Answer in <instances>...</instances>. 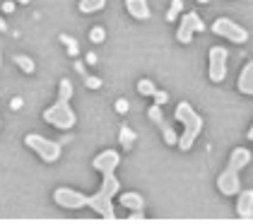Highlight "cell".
I'll return each instance as SVG.
<instances>
[{
  "instance_id": "6da1fadb",
  "label": "cell",
  "mask_w": 253,
  "mask_h": 224,
  "mask_svg": "<svg viewBox=\"0 0 253 224\" xmlns=\"http://www.w3.org/2000/svg\"><path fill=\"white\" fill-rule=\"evenodd\" d=\"M118 179L114 174H104V181H101V188H99L94 195H82L73 188H56L53 190V200L56 205L65 207V210H78V207H92L99 217L104 220H116L114 215V195H118Z\"/></svg>"
},
{
  "instance_id": "7a4b0ae2",
  "label": "cell",
  "mask_w": 253,
  "mask_h": 224,
  "mask_svg": "<svg viewBox=\"0 0 253 224\" xmlns=\"http://www.w3.org/2000/svg\"><path fill=\"white\" fill-rule=\"evenodd\" d=\"M70 96H73V82L70 80H60V87H58V99L53 106H48L43 111V121L58 131H70L75 126V111L70 109Z\"/></svg>"
},
{
  "instance_id": "3957f363",
  "label": "cell",
  "mask_w": 253,
  "mask_h": 224,
  "mask_svg": "<svg viewBox=\"0 0 253 224\" xmlns=\"http://www.w3.org/2000/svg\"><path fill=\"white\" fill-rule=\"evenodd\" d=\"M251 162V152L246 147H236L229 157V164L227 169L217 176V188L222 195H236L241 190V179H239V171Z\"/></svg>"
},
{
  "instance_id": "277c9868",
  "label": "cell",
  "mask_w": 253,
  "mask_h": 224,
  "mask_svg": "<svg viewBox=\"0 0 253 224\" xmlns=\"http://www.w3.org/2000/svg\"><path fill=\"white\" fill-rule=\"evenodd\" d=\"M174 118L183 126V135L178 137V149L188 152V149L193 147L195 137L203 133V118H200V113L195 111L188 101H181V104L176 106Z\"/></svg>"
},
{
  "instance_id": "5b68a950",
  "label": "cell",
  "mask_w": 253,
  "mask_h": 224,
  "mask_svg": "<svg viewBox=\"0 0 253 224\" xmlns=\"http://www.w3.org/2000/svg\"><path fill=\"white\" fill-rule=\"evenodd\" d=\"M24 145L29 149H34L37 154H39L43 162H56L60 157V142H56V140H48V137H43V135H39V133H29L27 137H24Z\"/></svg>"
},
{
  "instance_id": "8992f818",
  "label": "cell",
  "mask_w": 253,
  "mask_h": 224,
  "mask_svg": "<svg viewBox=\"0 0 253 224\" xmlns=\"http://www.w3.org/2000/svg\"><path fill=\"white\" fill-rule=\"evenodd\" d=\"M212 32H214V37H222V39H227V41H234V44H246L249 41V32L229 17L217 19L212 24Z\"/></svg>"
},
{
  "instance_id": "52a82bcc",
  "label": "cell",
  "mask_w": 253,
  "mask_h": 224,
  "mask_svg": "<svg viewBox=\"0 0 253 224\" xmlns=\"http://www.w3.org/2000/svg\"><path fill=\"white\" fill-rule=\"evenodd\" d=\"M205 29V24H203V19L198 12H186L181 22H178V29H176V41H181V44H191V39H193L195 32H203Z\"/></svg>"
},
{
  "instance_id": "ba28073f",
  "label": "cell",
  "mask_w": 253,
  "mask_h": 224,
  "mask_svg": "<svg viewBox=\"0 0 253 224\" xmlns=\"http://www.w3.org/2000/svg\"><path fill=\"white\" fill-rule=\"evenodd\" d=\"M210 80L212 82H222L224 77H227V48L224 46H212L210 48Z\"/></svg>"
},
{
  "instance_id": "9c48e42d",
  "label": "cell",
  "mask_w": 253,
  "mask_h": 224,
  "mask_svg": "<svg viewBox=\"0 0 253 224\" xmlns=\"http://www.w3.org/2000/svg\"><path fill=\"white\" fill-rule=\"evenodd\" d=\"M118 164H121V154L116 149H104L101 154H97L92 159V167L97 171H101V174H116Z\"/></svg>"
},
{
  "instance_id": "30bf717a",
  "label": "cell",
  "mask_w": 253,
  "mask_h": 224,
  "mask_svg": "<svg viewBox=\"0 0 253 224\" xmlns=\"http://www.w3.org/2000/svg\"><path fill=\"white\" fill-rule=\"evenodd\" d=\"M236 215L241 220H251L253 217V188L236 193Z\"/></svg>"
},
{
  "instance_id": "8fae6325",
  "label": "cell",
  "mask_w": 253,
  "mask_h": 224,
  "mask_svg": "<svg viewBox=\"0 0 253 224\" xmlns=\"http://www.w3.org/2000/svg\"><path fill=\"white\" fill-rule=\"evenodd\" d=\"M126 10H128V15L135 17L137 22H145V19H150V15H152L147 0H126Z\"/></svg>"
},
{
  "instance_id": "7c38bea8",
  "label": "cell",
  "mask_w": 253,
  "mask_h": 224,
  "mask_svg": "<svg viewBox=\"0 0 253 224\" xmlns=\"http://www.w3.org/2000/svg\"><path fill=\"white\" fill-rule=\"evenodd\" d=\"M239 92L251 94L253 96V60H249V63L244 65L241 75H239Z\"/></svg>"
},
{
  "instance_id": "4fadbf2b",
  "label": "cell",
  "mask_w": 253,
  "mask_h": 224,
  "mask_svg": "<svg viewBox=\"0 0 253 224\" xmlns=\"http://www.w3.org/2000/svg\"><path fill=\"white\" fill-rule=\"evenodd\" d=\"M118 203H121L123 207H128V210H142V207H145L142 195H140V193H135V190H128V193L118 195Z\"/></svg>"
},
{
  "instance_id": "5bb4252c",
  "label": "cell",
  "mask_w": 253,
  "mask_h": 224,
  "mask_svg": "<svg viewBox=\"0 0 253 224\" xmlns=\"http://www.w3.org/2000/svg\"><path fill=\"white\" fill-rule=\"evenodd\" d=\"M104 5H106V0H80V12L92 15V12L104 10Z\"/></svg>"
},
{
  "instance_id": "9a60e30c",
  "label": "cell",
  "mask_w": 253,
  "mask_h": 224,
  "mask_svg": "<svg viewBox=\"0 0 253 224\" xmlns=\"http://www.w3.org/2000/svg\"><path fill=\"white\" fill-rule=\"evenodd\" d=\"M118 140H121V145H123L126 149H130V147H133V142H135V133L130 131L128 126H123V128H121V133H118Z\"/></svg>"
},
{
  "instance_id": "2e32d148",
  "label": "cell",
  "mask_w": 253,
  "mask_h": 224,
  "mask_svg": "<svg viewBox=\"0 0 253 224\" xmlns=\"http://www.w3.org/2000/svg\"><path fill=\"white\" fill-rule=\"evenodd\" d=\"M157 87L152 80H137V94H142V96H155Z\"/></svg>"
},
{
  "instance_id": "e0dca14e",
  "label": "cell",
  "mask_w": 253,
  "mask_h": 224,
  "mask_svg": "<svg viewBox=\"0 0 253 224\" xmlns=\"http://www.w3.org/2000/svg\"><path fill=\"white\" fill-rule=\"evenodd\" d=\"M15 63L22 68V73H27V75H32L34 70H37V65H34V60L29 56H15Z\"/></svg>"
},
{
  "instance_id": "ac0fdd59",
  "label": "cell",
  "mask_w": 253,
  "mask_h": 224,
  "mask_svg": "<svg viewBox=\"0 0 253 224\" xmlns=\"http://www.w3.org/2000/svg\"><path fill=\"white\" fill-rule=\"evenodd\" d=\"M60 41L65 44V48H68V53H70V56H78L80 53V44L70 37V34H60Z\"/></svg>"
},
{
  "instance_id": "d6986e66",
  "label": "cell",
  "mask_w": 253,
  "mask_h": 224,
  "mask_svg": "<svg viewBox=\"0 0 253 224\" xmlns=\"http://www.w3.org/2000/svg\"><path fill=\"white\" fill-rule=\"evenodd\" d=\"M159 128H162V133H164V140H167V145H178V137H176V133L174 128L169 126V123H159Z\"/></svg>"
},
{
  "instance_id": "ffe728a7",
  "label": "cell",
  "mask_w": 253,
  "mask_h": 224,
  "mask_svg": "<svg viewBox=\"0 0 253 224\" xmlns=\"http://www.w3.org/2000/svg\"><path fill=\"white\" fill-rule=\"evenodd\" d=\"M183 10V0H171V7H169V12H167V19L169 22H174L176 15Z\"/></svg>"
},
{
  "instance_id": "44dd1931",
  "label": "cell",
  "mask_w": 253,
  "mask_h": 224,
  "mask_svg": "<svg viewBox=\"0 0 253 224\" xmlns=\"http://www.w3.org/2000/svg\"><path fill=\"white\" fill-rule=\"evenodd\" d=\"M104 39H106L104 27H92V32H89V41H92V44H101Z\"/></svg>"
},
{
  "instance_id": "7402d4cb",
  "label": "cell",
  "mask_w": 253,
  "mask_h": 224,
  "mask_svg": "<svg viewBox=\"0 0 253 224\" xmlns=\"http://www.w3.org/2000/svg\"><path fill=\"white\" fill-rule=\"evenodd\" d=\"M147 116H150V121H155L157 126L164 121V116H162V106L159 104H155V106H150V111H147Z\"/></svg>"
},
{
  "instance_id": "603a6c76",
  "label": "cell",
  "mask_w": 253,
  "mask_h": 224,
  "mask_svg": "<svg viewBox=\"0 0 253 224\" xmlns=\"http://www.w3.org/2000/svg\"><path fill=\"white\" fill-rule=\"evenodd\" d=\"M84 85H87L89 90H99V87H101V80L94 77V75H84Z\"/></svg>"
},
{
  "instance_id": "cb8c5ba5",
  "label": "cell",
  "mask_w": 253,
  "mask_h": 224,
  "mask_svg": "<svg viewBox=\"0 0 253 224\" xmlns=\"http://www.w3.org/2000/svg\"><path fill=\"white\" fill-rule=\"evenodd\" d=\"M167 101H169V94L162 92V90H157V92H155V104H159V106H162V104H167Z\"/></svg>"
},
{
  "instance_id": "d4e9b609",
  "label": "cell",
  "mask_w": 253,
  "mask_h": 224,
  "mask_svg": "<svg viewBox=\"0 0 253 224\" xmlns=\"http://www.w3.org/2000/svg\"><path fill=\"white\" fill-rule=\"evenodd\" d=\"M15 2H17V0H5V2H2V12H5V15H12V12H15Z\"/></svg>"
},
{
  "instance_id": "484cf974",
  "label": "cell",
  "mask_w": 253,
  "mask_h": 224,
  "mask_svg": "<svg viewBox=\"0 0 253 224\" xmlns=\"http://www.w3.org/2000/svg\"><path fill=\"white\" fill-rule=\"evenodd\" d=\"M128 109H130V104H128L126 99H118L116 101V111L118 113H128Z\"/></svg>"
},
{
  "instance_id": "4316f807",
  "label": "cell",
  "mask_w": 253,
  "mask_h": 224,
  "mask_svg": "<svg viewBox=\"0 0 253 224\" xmlns=\"http://www.w3.org/2000/svg\"><path fill=\"white\" fill-rule=\"evenodd\" d=\"M128 220H130V222H142V220H145V215H142V210H133V215H130Z\"/></svg>"
},
{
  "instance_id": "83f0119b",
  "label": "cell",
  "mask_w": 253,
  "mask_h": 224,
  "mask_svg": "<svg viewBox=\"0 0 253 224\" xmlns=\"http://www.w3.org/2000/svg\"><path fill=\"white\" fill-rule=\"evenodd\" d=\"M10 109H12V111H17V109H22V99H20V96H15V99L10 101Z\"/></svg>"
},
{
  "instance_id": "f1b7e54d",
  "label": "cell",
  "mask_w": 253,
  "mask_h": 224,
  "mask_svg": "<svg viewBox=\"0 0 253 224\" xmlns=\"http://www.w3.org/2000/svg\"><path fill=\"white\" fill-rule=\"evenodd\" d=\"M87 63H89V65H97V63H99L97 53H87Z\"/></svg>"
},
{
  "instance_id": "f546056e",
  "label": "cell",
  "mask_w": 253,
  "mask_h": 224,
  "mask_svg": "<svg viewBox=\"0 0 253 224\" xmlns=\"http://www.w3.org/2000/svg\"><path fill=\"white\" fill-rule=\"evenodd\" d=\"M75 70H78L80 75H84V63H82V60H75Z\"/></svg>"
},
{
  "instance_id": "4dcf8cb0",
  "label": "cell",
  "mask_w": 253,
  "mask_h": 224,
  "mask_svg": "<svg viewBox=\"0 0 253 224\" xmlns=\"http://www.w3.org/2000/svg\"><path fill=\"white\" fill-rule=\"evenodd\" d=\"M5 29H7V24H5V19L0 17V32H5Z\"/></svg>"
},
{
  "instance_id": "1f68e13d",
  "label": "cell",
  "mask_w": 253,
  "mask_h": 224,
  "mask_svg": "<svg viewBox=\"0 0 253 224\" xmlns=\"http://www.w3.org/2000/svg\"><path fill=\"white\" fill-rule=\"evenodd\" d=\"M249 140H253V126H251V131H249V135H246Z\"/></svg>"
},
{
  "instance_id": "d6a6232c",
  "label": "cell",
  "mask_w": 253,
  "mask_h": 224,
  "mask_svg": "<svg viewBox=\"0 0 253 224\" xmlns=\"http://www.w3.org/2000/svg\"><path fill=\"white\" fill-rule=\"evenodd\" d=\"M17 2H22V5H27V2H32V0H17Z\"/></svg>"
},
{
  "instance_id": "836d02e7",
  "label": "cell",
  "mask_w": 253,
  "mask_h": 224,
  "mask_svg": "<svg viewBox=\"0 0 253 224\" xmlns=\"http://www.w3.org/2000/svg\"><path fill=\"white\" fill-rule=\"evenodd\" d=\"M195 2H210V0H195Z\"/></svg>"
},
{
  "instance_id": "e575fe53",
  "label": "cell",
  "mask_w": 253,
  "mask_h": 224,
  "mask_svg": "<svg viewBox=\"0 0 253 224\" xmlns=\"http://www.w3.org/2000/svg\"><path fill=\"white\" fill-rule=\"evenodd\" d=\"M0 65H2V51H0Z\"/></svg>"
},
{
  "instance_id": "d590c367",
  "label": "cell",
  "mask_w": 253,
  "mask_h": 224,
  "mask_svg": "<svg viewBox=\"0 0 253 224\" xmlns=\"http://www.w3.org/2000/svg\"><path fill=\"white\" fill-rule=\"evenodd\" d=\"M0 126H2V121H0Z\"/></svg>"
}]
</instances>
